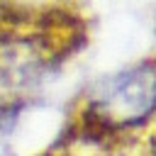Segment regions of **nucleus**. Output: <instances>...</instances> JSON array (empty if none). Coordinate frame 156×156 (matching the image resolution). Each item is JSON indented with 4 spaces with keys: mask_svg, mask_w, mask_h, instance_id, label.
<instances>
[{
    "mask_svg": "<svg viewBox=\"0 0 156 156\" xmlns=\"http://www.w3.org/2000/svg\"><path fill=\"white\" fill-rule=\"evenodd\" d=\"M93 37L76 0H0V119L39 100Z\"/></svg>",
    "mask_w": 156,
    "mask_h": 156,
    "instance_id": "nucleus-1",
    "label": "nucleus"
},
{
    "mask_svg": "<svg viewBox=\"0 0 156 156\" xmlns=\"http://www.w3.org/2000/svg\"><path fill=\"white\" fill-rule=\"evenodd\" d=\"M154 117L156 49L76 93L56 136L34 156H132Z\"/></svg>",
    "mask_w": 156,
    "mask_h": 156,
    "instance_id": "nucleus-2",
    "label": "nucleus"
},
{
    "mask_svg": "<svg viewBox=\"0 0 156 156\" xmlns=\"http://www.w3.org/2000/svg\"><path fill=\"white\" fill-rule=\"evenodd\" d=\"M132 156H156V117L151 119V124L144 129L139 144L134 146Z\"/></svg>",
    "mask_w": 156,
    "mask_h": 156,
    "instance_id": "nucleus-3",
    "label": "nucleus"
}]
</instances>
